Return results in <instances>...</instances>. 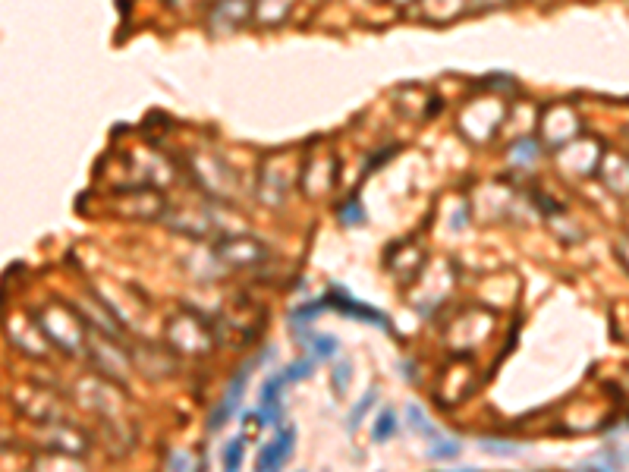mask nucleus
Returning a JSON list of instances; mask_svg holds the SVG:
<instances>
[{"mask_svg":"<svg viewBox=\"0 0 629 472\" xmlns=\"http://www.w3.org/2000/svg\"><path fill=\"white\" fill-rule=\"evenodd\" d=\"M289 450H293V431H280L270 444H264L258 466H261V469H277V466H283V459L289 457Z\"/></svg>","mask_w":629,"mask_h":472,"instance_id":"nucleus-1","label":"nucleus"},{"mask_svg":"<svg viewBox=\"0 0 629 472\" xmlns=\"http://www.w3.org/2000/svg\"><path fill=\"white\" fill-rule=\"evenodd\" d=\"M312 352H314L318 359L333 356V352H337V340H333V337H314V340H312Z\"/></svg>","mask_w":629,"mask_h":472,"instance_id":"nucleus-2","label":"nucleus"},{"mask_svg":"<svg viewBox=\"0 0 629 472\" xmlns=\"http://www.w3.org/2000/svg\"><path fill=\"white\" fill-rule=\"evenodd\" d=\"M532 155H535L532 142H522V145H516V148H513V157H532Z\"/></svg>","mask_w":629,"mask_h":472,"instance_id":"nucleus-8","label":"nucleus"},{"mask_svg":"<svg viewBox=\"0 0 629 472\" xmlns=\"http://www.w3.org/2000/svg\"><path fill=\"white\" fill-rule=\"evenodd\" d=\"M308 371H312V362H296L293 369L287 371V381H302V378H305Z\"/></svg>","mask_w":629,"mask_h":472,"instance_id":"nucleus-5","label":"nucleus"},{"mask_svg":"<svg viewBox=\"0 0 629 472\" xmlns=\"http://www.w3.org/2000/svg\"><path fill=\"white\" fill-rule=\"evenodd\" d=\"M456 453H459V447L453 444V441H447V447H434L431 457H456Z\"/></svg>","mask_w":629,"mask_h":472,"instance_id":"nucleus-7","label":"nucleus"},{"mask_svg":"<svg viewBox=\"0 0 629 472\" xmlns=\"http://www.w3.org/2000/svg\"><path fill=\"white\" fill-rule=\"evenodd\" d=\"M371 400H375V394H368V396H365V400H362V403H359V406H356V409H352V419H349V428H356V425H359V415H362V413H365V409H368V406H371Z\"/></svg>","mask_w":629,"mask_h":472,"instance_id":"nucleus-6","label":"nucleus"},{"mask_svg":"<svg viewBox=\"0 0 629 472\" xmlns=\"http://www.w3.org/2000/svg\"><path fill=\"white\" fill-rule=\"evenodd\" d=\"M393 428H396L393 413H384V415H381V422H377V428H375V441H384L387 434H393Z\"/></svg>","mask_w":629,"mask_h":472,"instance_id":"nucleus-3","label":"nucleus"},{"mask_svg":"<svg viewBox=\"0 0 629 472\" xmlns=\"http://www.w3.org/2000/svg\"><path fill=\"white\" fill-rule=\"evenodd\" d=\"M243 463V441H230L226 447V469H236Z\"/></svg>","mask_w":629,"mask_h":472,"instance_id":"nucleus-4","label":"nucleus"}]
</instances>
